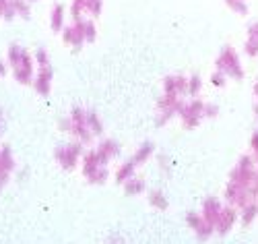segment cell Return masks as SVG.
<instances>
[{
    "label": "cell",
    "instance_id": "6da1fadb",
    "mask_svg": "<svg viewBox=\"0 0 258 244\" xmlns=\"http://www.w3.org/2000/svg\"><path fill=\"white\" fill-rule=\"evenodd\" d=\"M7 62L11 64V75L19 85H31L35 77V60L23 46L11 43L7 50Z\"/></svg>",
    "mask_w": 258,
    "mask_h": 244
},
{
    "label": "cell",
    "instance_id": "7a4b0ae2",
    "mask_svg": "<svg viewBox=\"0 0 258 244\" xmlns=\"http://www.w3.org/2000/svg\"><path fill=\"white\" fill-rule=\"evenodd\" d=\"M107 166H110V162L103 160L97 153V149L83 153V158H81V170H83L85 180L91 182V184H97V186L105 184L107 178H110V170H107Z\"/></svg>",
    "mask_w": 258,
    "mask_h": 244
},
{
    "label": "cell",
    "instance_id": "3957f363",
    "mask_svg": "<svg viewBox=\"0 0 258 244\" xmlns=\"http://www.w3.org/2000/svg\"><path fill=\"white\" fill-rule=\"evenodd\" d=\"M215 69L221 71L227 79H233V81H242V79H244L242 58H240L238 50L231 48V46L221 48V52H219L217 60H215Z\"/></svg>",
    "mask_w": 258,
    "mask_h": 244
},
{
    "label": "cell",
    "instance_id": "277c9868",
    "mask_svg": "<svg viewBox=\"0 0 258 244\" xmlns=\"http://www.w3.org/2000/svg\"><path fill=\"white\" fill-rule=\"evenodd\" d=\"M258 178V168L252 155H242L238 160V164L233 166V170L229 172V180L233 184H240V186H252Z\"/></svg>",
    "mask_w": 258,
    "mask_h": 244
},
{
    "label": "cell",
    "instance_id": "5b68a950",
    "mask_svg": "<svg viewBox=\"0 0 258 244\" xmlns=\"http://www.w3.org/2000/svg\"><path fill=\"white\" fill-rule=\"evenodd\" d=\"M69 120H71V128H69V135L75 137V141L83 143V145H89L93 143V135L87 126V110L81 108V106H75L69 114Z\"/></svg>",
    "mask_w": 258,
    "mask_h": 244
},
{
    "label": "cell",
    "instance_id": "8992f818",
    "mask_svg": "<svg viewBox=\"0 0 258 244\" xmlns=\"http://www.w3.org/2000/svg\"><path fill=\"white\" fill-rule=\"evenodd\" d=\"M83 147H85V145L79 143V141L56 147V149H54V160H56V164H58L62 170H67V172L75 170L77 164H79L81 158H83Z\"/></svg>",
    "mask_w": 258,
    "mask_h": 244
},
{
    "label": "cell",
    "instance_id": "52a82bcc",
    "mask_svg": "<svg viewBox=\"0 0 258 244\" xmlns=\"http://www.w3.org/2000/svg\"><path fill=\"white\" fill-rule=\"evenodd\" d=\"M184 106V97L180 95H171V93H163L157 100V116H155V124L157 126H165L171 118H174L180 108Z\"/></svg>",
    "mask_w": 258,
    "mask_h": 244
},
{
    "label": "cell",
    "instance_id": "ba28073f",
    "mask_svg": "<svg viewBox=\"0 0 258 244\" xmlns=\"http://www.w3.org/2000/svg\"><path fill=\"white\" fill-rule=\"evenodd\" d=\"M178 116H180L182 126L186 130L197 128L205 120V102H201L199 97H192L190 102H184V106L180 108Z\"/></svg>",
    "mask_w": 258,
    "mask_h": 244
},
{
    "label": "cell",
    "instance_id": "9c48e42d",
    "mask_svg": "<svg viewBox=\"0 0 258 244\" xmlns=\"http://www.w3.org/2000/svg\"><path fill=\"white\" fill-rule=\"evenodd\" d=\"M52 81H54V71H52V64L48 66H37L35 69V77H33V89L37 95H50L52 91Z\"/></svg>",
    "mask_w": 258,
    "mask_h": 244
},
{
    "label": "cell",
    "instance_id": "30bf717a",
    "mask_svg": "<svg viewBox=\"0 0 258 244\" xmlns=\"http://www.w3.org/2000/svg\"><path fill=\"white\" fill-rule=\"evenodd\" d=\"M238 219H240V213H238V207H233V205H223L217 221H215V234H219V236H225L227 232H231V228L238 224Z\"/></svg>",
    "mask_w": 258,
    "mask_h": 244
},
{
    "label": "cell",
    "instance_id": "8fae6325",
    "mask_svg": "<svg viewBox=\"0 0 258 244\" xmlns=\"http://www.w3.org/2000/svg\"><path fill=\"white\" fill-rule=\"evenodd\" d=\"M62 41L67 43L69 48H73L75 52L77 50H81L85 43V33H83V25H81V19H77V21H73L71 25H67L62 29Z\"/></svg>",
    "mask_w": 258,
    "mask_h": 244
},
{
    "label": "cell",
    "instance_id": "7c38bea8",
    "mask_svg": "<svg viewBox=\"0 0 258 244\" xmlns=\"http://www.w3.org/2000/svg\"><path fill=\"white\" fill-rule=\"evenodd\" d=\"M186 224L195 230V234L201 238V240H207V238H211L213 234H215V226L213 224H209L207 219H203V215L201 213H186Z\"/></svg>",
    "mask_w": 258,
    "mask_h": 244
},
{
    "label": "cell",
    "instance_id": "4fadbf2b",
    "mask_svg": "<svg viewBox=\"0 0 258 244\" xmlns=\"http://www.w3.org/2000/svg\"><path fill=\"white\" fill-rule=\"evenodd\" d=\"M163 93H171V95H188V77L184 75H167L163 79Z\"/></svg>",
    "mask_w": 258,
    "mask_h": 244
},
{
    "label": "cell",
    "instance_id": "5bb4252c",
    "mask_svg": "<svg viewBox=\"0 0 258 244\" xmlns=\"http://www.w3.org/2000/svg\"><path fill=\"white\" fill-rule=\"evenodd\" d=\"M13 172H15V158H13L11 147L5 145V147H0V190L9 182Z\"/></svg>",
    "mask_w": 258,
    "mask_h": 244
},
{
    "label": "cell",
    "instance_id": "9a60e30c",
    "mask_svg": "<svg viewBox=\"0 0 258 244\" xmlns=\"http://www.w3.org/2000/svg\"><path fill=\"white\" fill-rule=\"evenodd\" d=\"M221 209H223V203L219 201V199H217V197H209L207 201L203 203V211H201V215H203V219H207L209 224L215 226V221H217Z\"/></svg>",
    "mask_w": 258,
    "mask_h": 244
},
{
    "label": "cell",
    "instance_id": "2e32d148",
    "mask_svg": "<svg viewBox=\"0 0 258 244\" xmlns=\"http://www.w3.org/2000/svg\"><path fill=\"white\" fill-rule=\"evenodd\" d=\"M67 7L64 5H54L52 11H50V27L54 33H60L64 27H67Z\"/></svg>",
    "mask_w": 258,
    "mask_h": 244
},
{
    "label": "cell",
    "instance_id": "e0dca14e",
    "mask_svg": "<svg viewBox=\"0 0 258 244\" xmlns=\"http://www.w3.org/2000/svg\"><path fill=\"white\" fill-rule=\"evenodd\" d=\"M97 153L101 155L103 160H107V162H112V160H116L118 155L122 153V149H120V145H118V141H114V139H101L99 143H97Z\"/></svg>",
    "mask_w": 258,
    "mask_h": 244
},
{
    "label": "cell",
    "instance_id": "ac0fdd59",
    "mask_svg": "<svg viewBox=\"0 0 258 244\" xmlns=\"http://www.w3.org/2000/svg\"><path fill=\"white\" fill-rule=\"evenodd\" d=\"M137 164H135V160L131 158V160H128V162H124L118 170H116V176H114V178H116V182L118 184H124L128 178H133V176H137Z\"/></svg>",
    "mask_w": 258,
    "mask_h": 244
},
{
    "label": "cell",
    "instance_id": "d6986e66",
    "mask_svg": "<svg viewBox=\"0 0 258 244\" xmlns=\"http://www.w3.org/2000/svg\"><path fill=\"white\" fill-rule=\"evenodd\" d=\"M153 153H155V145H153L151 141H145L143 145L137 147V151H135V155H133V160H135L137 166H141V164H145V162L151 160V155H153Z\"/></svg>",
    "mask_w": 258,
    "mask_h": 244
},
{
    "label": "cell",
    "instance_id": "ffe728a7",
    "mask_svg": "<svg viewBox=\"0 0 258 244\" xmlns=\"http://www.w3.org/2000/svg\"><path fill=\"white\" fill-rule=\"evenodd\" d=\"M122 186H124V194H128V197H139V194L145 192V180L139 178V176H133V178H128Z\"/></svg>",
    "mask_w": 258,
    "mask_h": 244
},
{
    "label": "cell",
    "instance_id": "44dd1931",
    "mask_svg": "<svg viewBox=\"0 0 258 244\" xmlns=\"http://www.w3.org/2000/svg\"><path fill=\"white\" fill-rule=\"evenodd\" d=\"M87 126H89V130H91V135L97 139V137H101L103 135V120L99 118V114L95 112V110H87Z\"/></svg>",
    "mask_w": 258,
    "mask_h": 244
},
{
    "label": "cell",
    "instance_id": "7402d4cb",
    "mask_svg": "<svg viewBox=\"0 0 258 244\" xmlns=\"http://www.w3.org/2000/svg\"><path fill=\"white\" fill-rule=\"evenodd\" d=\"M147 201L149 205H151L153 209H159V211H165L169 207V201H167V197L161 192V190H149V197H147Z\"/></svg>",
    "mask_w": 258,
    "mask_h": 244
},
{
    "label": "cell",
    "instance_id": "603a6c76",
    "mask_svg": "<svg viewBox=\"0 0 258 244\" xmlns=\"http://www.w3.org/2000/svg\"><path fill=\"white\" fill-rule=\"evenodd\" d=\"M81 25H83V33H85V41L93 43L97 39V27H95V21L91 17H81Z\"/></svg>",
    "mask_w": 258,
    "mask_h": 244
},
{
    "label": "cell",
    "instance_id": "cb8c5ba5",
    "mask_svg": "<svg viewBox=\"0 0 258 244\" xmlns=\"http://www.w3.org/2000/svg\"><path fill=\"white\" fill-rule=\"evenodd\" d=\"M11 5H13L19 19H29L31 17V5L27 3V0H11Z\"/></svg>",
    "mask_w": 258,
    "mask_h": 244
},
{
    "label": "cell",
    "instance_id": "d4e9b609",
    "mask_svg": "<svg viewBox=\"0 0 258 244\" xmlns=\"http://www.w3.org/2000/svg\"><path fill=\"white\" fill-rule=\"evenodd\" d=\"M240 217H242V224H244V226H250L252 221L258 217V207H256V203H250V205L242 207V209H240Z\"/></svg>",
    "mask_w": 258,
    "mask_h": 244
},
{
    "label": "cell",
    "instance_id": "484cf974",
    "mask_svg": "<svg viewBox=\"0 0 258 244\" xmlns=\"http://www.w3.org/2000/svg\"><path fill=\"white\" fill-rule=\"evenodd\" d=\"M103 11V0H85V13L91 19H97Z\"/></svg>",
    "mask_w": 258,
    "mask_h": 244
},
{
    "label": "cell",
    "instance_id": "4316f807",
    "mask_svg": "<svg viewBox=\"0 0 258 244\" xmlns=\"http://www.w3.org/2000/svg\"><path fill=\"white\" fill-rule=\"evenodd\" d=\"M201 91H203V77L201 75L188 77V95L190 97H199Z\"/></svg>",
    "mask_w": 258,
    "mask_h": 244
},
{
    "label": "cell",
    "instance_id": "83f0119b",
    "mask_svg": "<svg viewBox=\"0 0 258 244\" xmlns=\"http://www.w3.org/2000/svg\"><path fill=\"white\" fill-rule=\"evenodd\" d=\"M69 13H71L73 21L85 17V15H87V13H85V0H71V9H69Z\"/></svg>",
    "mask_w": 258,
    "mask_h": 244
},
{
    "label": "cell",
    "instance_id": "f1b7e54d",
    "mask_svg": "<svg viewBox=\"0 0 258 244\" xmlns=\"http://www.w3.org/2000/svg\"><path fill=\"white\" fill-rule=\"evenodd\" d=\"M225 5L233 11V13H238V15H248V3L246 0H225Z\"/></svg>",
    "mask_w": 258,
    "mask_h": 244
},
{
    "label": "cell",
    "instance_id": "f546056e",
    "mask_svg": "<svg viewBox=\"0 0 258 244\" xmlns=\"http://www.w3.org/2000/svg\"><path fill=\"white\" fill-rule=\"evenodd\" d=\"M33 60H35L37 66H48V64H52V62H50V54H48L46 48H37L35 54H33Z\"/></svg>",
    "mask_w": 258,
    "mask_h": 244
},
{
    "label": "cell",
    "instance_id": "4dcf8cb0",
    "mask_svg": "<svg viewBox=\"0 0 258 244\" xmlns=\"http://www.w3.org/2000/svg\"><path fill=\"white\" fill-rule=\"evenodd\" d=\"M215 87H219V89H221V87H225V83H227V77L221 73V71H215L213 75H211V79H209Z\"/></svg>",
    "mask_w": 258,
    "mask_h": 244
},
{
    "label": "cell",
    "instance_id": "1f68e13d",
    "mask_svg": "<svg viewBox=\"0 0 258 244\" xmlns=\"http://www.w3.org/2000/svg\"><path fill=\"white\" fill-rule=\"evenodd\" d=\"M244 52H246L250 58L258 56V41H254V39H246V41H244Z\"/></svg>",
    "mask_w": 258,
    "mask_h": 244
},
{
    "label": "cell",
    "instance_id": "d6a6232c",
    "mask_svg": "<svg viewBox=\"0 0 258 244\" xmlns=\"http://www.w3.org/2000/svg\"><path fill=\"white\" fill-rule=\"evenodd\" d=\"M219 116V106L217 104H205V118L213 120Z\"/></svg>",
    "mask_w": 258,
    "mask_h": 244
},
{
    "label": "cell",
    "instance_id": "836d02e7",
    "mask_svg": "<svg viewBox=\"0 0 258 244\" xmlns=\"http://www.w3.org/2000/svg\"><path fill=\"white\" fill-rule=\"evenodd\" d=\"M248 39L258 41V21H254V23L248 25Z\"/></svg>",
    "mask_w": 258,
    "mask_h": 244
},
{
    "label": "cell",
    "instance_id": "e575fe53",
    "mask_svg": "<svg viewBox=\"0 0 258 244\" xmlns=\"http://www.w3.org/2000/svg\"><path fill=\"white\" fill-rule=\"evenodd\" d=\"M250 147H252V155H258V128L252 132V139H250Z\"/></svg>",
    "mask_w": 258,
    "mask_h": 244
},
{
    "label": "cell",
    "instance_id": "d590c367",
    "mask_svg": "<svg viewBox=\"0 0 258 244\" xmlns=\"http://www.w3.org/2000/svg\"><path fill=\"white\" fill-rule=\"evenodd\" d=\"M58 128H60L62 132H69V128H71V120H69V118H62V120L58 122Z\"/></svg>",
    "mask_w": 258,
    "mask_h": 244
},
{
    "label": "cell",
    "instance_id": "8d00e7d4",
    "mask_svg": "<svg viewBox=\"0 0 258 244\" xmlns=\"http://www.w3.org/2000/svg\"><path fill=\"white\" fill-rule=\"evenodd\" d=\"M7 73H9V62L0 60V79H3V77H7Z\"/></svg>",
    "mask_w": 258,
    "mask_h": 244
},
{
    "label": "cell",
    "instance_id": "74e56055",
    "mask_svg": "<svg viewBox=\"0 0 258 244\" xmlns=\"http://www.w3.org/2000/svg\"><path fill=\"white\" fill-rule=\"evenodd\" d=\"M252 194H254V203H256V207H258V178H256V182L252 184Z\"/></svg>",
    "mask_w": 258,
    "mask_h": 244
},
{
    "label": "cell",
    "instance_id": "f35d334b",
    "mask_svg": "<svg viewBox=\"0 0 258 244\" xmlns=\"http://www.w3.org/2000/svg\"><path fill=\"white\" fill-rule=\"evenodd\" d=\"M7 5H9V0H0V19H3V15H5Z\"/></svg>",
    "mask_w": 258,
    "mask_h": 244
},
{
    "label": "cell",
    "instance_id": "ab89813d",
    "mask_svg": "<svg viewBox=\"0 0 258 244\" xmlns=\"http://www.w3.org/2000/svg\"><path fill=\"white\" fill-rule=\"evenodd\" d=\"M3 132H5V114L0 112V135H3Z\"/></svg>",
    "mask_w": 258,
    "mask_h": 244
},
{
    "label": "cell",
    "instance_id": "60d3db41",
    "mask_svg": "<svg viewBox=\"0 0 258 244\" xmlns=\"http://www.w3.org/2000/svg\"><path fill=\"white\" fill-rule=\"evenodd\" d=\"M254 97H256V102H258V81L254 83Z\"/></svg>",
    "mask_w": 258,
    "mask_h": 244
},
{
    "label": "cell",
    "instance_id": "b9f144b4",
    "mask_svg": "<svg viewBox=\"0 0 258 244\" xmlns=\"http://www.w3.org/2000/svg\"><path fill=\"white\" fill-rule=\"evenodd\" d=\"M252 112H254V116H256V118H258V102H256V104H254V108H252Z\"/></svg>",
    "mask_w": 258,
    "mask_h": 244
},
{
    "label": "cell",
    "instance_id": "7bdbcfd3",
    "mask_svg": "<svg viewBox=\"0 0 258 244\" xmlns=\"http://www.w3.org/2000/svg\"><path fill=\"white\" fill-rule=\"evenodd\" d=\"M27 3H29V5H33V3H37V0H27Z\"/></svg>",
    "mask_w": 258,
    "mask_h": 244
}]
</instances>
